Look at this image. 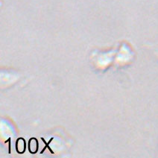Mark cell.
<instances>
[{
  "mask_svg": "<svg viewBox=\"0 0 158 158\" xmlns=\"http://www.w3.org/2000/svg\"><path fill=\"white\" fill-rule=\"evenodd\" d=\"M37 142L35 139H32L29 141V150L31 153H35L37 151Z\"/></svg>",
  "mask_w": 158,
  "mask_h": 158,
  "instance_id": "2",
  "label": "cell"
},
{
  "mask_svg": "<svg viewBox=\"0 0 158 158\" xmlns=\"http://www.w3.org/2000/svg\"><path fill=\"white\" fill-rule=\"evenodd\" d=\"M25 149H26V143H25L24 139H18L17 143V150L19 153H23Z\"/></svg>",
  "mask_w": 158,
  "mask_h": 158,
  "instance_id": "1",
  "label": "cell"
}]
</instances>
